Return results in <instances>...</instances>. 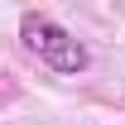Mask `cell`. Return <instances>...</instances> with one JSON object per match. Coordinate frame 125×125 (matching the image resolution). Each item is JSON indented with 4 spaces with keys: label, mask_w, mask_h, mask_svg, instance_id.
Returning a JSON list of instances; mask_svg holds the SVG:
<instances>
[{
    "label": "cell",
    "mask_w": 125,
    "mask_h": 125,
    "mask_svg": "<svg viewBox=\"0 0 125 125\" xmlns=\"http://www.w3.org/2000/svg\"><path fill=\"white\" fill-rule=\"evenodd\" d=\"M19 43L29 48L43 67L62 72V77H77V72H87V67H92L87 43H82L72 29H62L58 19L39 15V10H24V15H19Z\"/></svg>",
    "instance_id": "cell-1"
}]
</instances>
